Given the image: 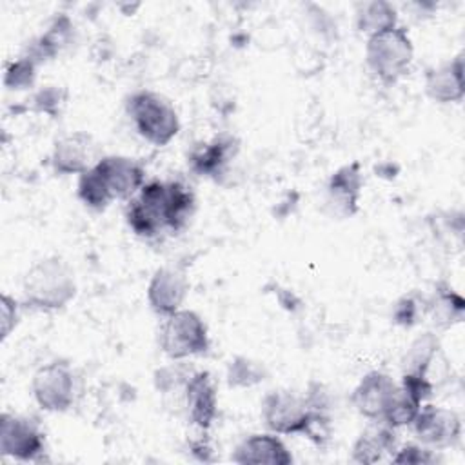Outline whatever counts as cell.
I'll list each match as a JSON object with an SVG mask.
<instances>
[{
    "label": "cell",
    "instance_id": "1",
    "mask_svg": "<svg viewBox=\"0 0 465 465\" xmlns=\"http://www.w3.org/2000/svg\"><path fill=\"white\" fill-rule=\"evenodd\" d=\"M262 420L274 434H302L314 443H323L331 432L327 412L309 407L305 396L292 391H271L262 400Z\"/></svg>",
    "mask_w": 465,
    "mask_h": 465
},
{
    "label": "cell",
    "instance_id": "2",
    "mask_svg": "<svg viewBox=\"0 0 465 465\" xmlns=\"http://www.w3.org/2000/svg\"><path fill=\"white\" fill-rule=\"evenodd\" d=\"M76 289L74 271L60 256H45L35 262L22 280L25 303L38 311L64 309L74 300Z\"/></svg>",
    "mask_w": 465,
    "mask_h": 465
},
{
    "label": "cell",
    "instance_id": "3",
    "mask_svg": "<svg viewBox=\"0 0 465 465\" xmlns=\"http://www.w3.org/2000/svg\"><path fill=\"white\" fill-rule=\"evenodd\" d=\"M127 114L138 134L156 147L167 145L180 131V118L173 104L149 89L134 91L127 98Z\"/></svg>",
    "mask_w": 465,
    "mask_h": 465
},
{
    "label": "cell",
    "instance_id": "4",
    "mask_svg": "<svg viewBox=\"0 0 465 465\" xmlns=\"http://www.w3.org/2000/svg\"><path fill=\"white\" fill-rule=\"evenodd\" d=\"M412 58L414 45L401 25L367 38L365 62L383 84H394L401 78L409 71Z\"/></svg>",
    "mask_w": 465,
    "mask_h": 465
},
{
    "label": "cell",
    "instance_id": "5",
    "mask_svg": "<svg viewBox=\"0 0 465 465\" xmlns=\"http://www.w3.org/2000/svg\"><path fill=\"white\" fill-rule=\"evenodd\" d=\"M158 343L167 358L183 360L205 354L211 340L202 316L191 309H180L165 316L158 332Z\"/></svg>",
    "mask_w": 465,
    "mask_h": 465
},
{
    "label": "cell",
    "instance_id": "6",
    "mask_svg": "<svg viewBox=\"0 0 465 465\" xmlns=\"http://www.w3.org/2000/svg\"><path fill=\"white\" fill-rule=\"evenodd\" d=\"M0 452L18 461H44L45 436L36 420L2 412L0 416Z\"/></svg>",
    "mask_w": 465,
    "mask_h": 465
},
{
    "label": "cell",
    "instance_id": "7",
    "mask_svg": "<svg viewBox=\"0 0 465 465\" xmlns=\"http://www.w3.org/2000/svg\"><path fill=\"white\" fill-rule=\"evenodd\" d=\"M125 222L140 238H154L165 225V182L151 180L125 205Z\"/></svg>",
    "mask_w": 465,
    "mask_h": 465
},
{
    "label": "cell",
    "instance_id": "8",
    "mask_svg": "<svg viewBox=\"0 0 465 465\" xmlns=\"http://www.w3.org/2000/svg\"><path fill=\"white\" fill-rule=\"evenodd\" d=\"M36 405L47 412H65L74 401V374L69 363L54 360L36 369L31 380Z\"/></svg>",
    "mask_w": 465,
    "mask_h": 465
},
{
    "label": "cell",
    "instance_id": "9",
    "mask_svg": "<svg viewBox=\"0 0 465 465\" xmlns=\"http://www.w3.org/2000/svg\"><path fill=\"white\" fill-rule=\"evenodd\" d=\"M416 438L432 450L454 447L461 438V418L456 411L423 403L412 421Z\"/></svg>",
    "mask_w": 465,
    "mask_h": 465
},
{
    "label": "cell",
    "instance_id": "10",
    "mask_svg": "<svg viewBox=\"0 0 465 465\" xmlns=\"http://www.w3.org/2000/svg\"><path fill=\"white\" fill-rule=\"evenodd\" d=\"M189 292V280L180 267H160L149 280L147 303L158 316H169L182 309Z\"/></svg>",
    "mask_w": 465,
    "mask_h": 465
},
{
    "label": "cell",
    "instance_id": "11",
    "mask_svg": "<svg viewBox=\"0 0 465 465\" xmlns=\"http://www.w3.org/2000/svg\"><path fill=\"white\" fill-rule=\"evenodd\" d=\"M182 409L187 420L200 430H207L218 412V392L209 371H194L187 380Z\"/></svg>",
    "mask_w": 465,
    "mask_h": 465
},
{
    "label": "cell",
    "instance_id": "12",
    "mask_svg": "<svg viewBox=\"0 0 465 465\" xmlns=\"http://www.w3.org/2000/svg\"><path fill=\"white\" fill-rule=\"evenodd\" d=\"M104 178L111 196L116 200H131L145 183V169L140 162L122 154L102 156L94 163Z\"/></svg>",
    "mask_w": 465,
    "mask_h": 465
},
{
    "label": "cell",
    "instance_id": "13",
    "mask_svg": "<svg viewBox=\"0 0 465 465\" xmlns=\"http://www.w3.org/2000/svg\"><path fill=\"white\" fill-rule=\"evenodd\" d=\"M98 160L94 140L84 131L58 138L51 153V165L58 174H82Z\"/></svg>",
    "mask_w": 465,
    "mask_h": 465
},
{
    "label": "cell",
    "instance_id": "14",
    "mask_svg": "<svg viewBox=\"0 0 465 465\" xmlns=\"http://www.w3.org/2000/svg\"><path fill=\"white\" fill-rule=\"evenodd\" d=\"M398 383L381 371L367 372L351 394L352 407L367 420H380Z\"/></svg>",
    "mask_w": 465,
    "mask_h": 465
},
{
    "label": "cell",
    "instance_id": "15",
    "mask_svg": "<svg viewBox=\"0 0 465 465\" xmlns=\"http://www.w3.org/2000/svg\"><path fill=\"white\" fill-rule=\"evenodd\" d=\"M232 461L242 465H291L292 454L274 432H258L243 438L234 452Z\"/></svg>",
    "mask_w": 465,
    "mask_h": 465
},
{
    "label": "cell",
    "instance_id": "16",
    "mask_svg": "<svg viewBox=\"0 0 465 465\" xmlns=\"http://www.w3.org/2000/svg\"><path fill=\"white\" fill-rule=\"evenodd\" d=\"M363 187L360 162H352L336 169L327 182V205L338 216H352Z\"/></svg>",
    "mask_w": 465,
    "mask_h": 465
},
{
    "label": "cell",
    "instance_id": "17",
    "mask_svg": "<svg viewBox=\"0 0 465 465\" xmlns=\"http://www.w3.org/2000/svg\"><path fill=\"white\" fill-rule=\"evenodd\" d=\"M425 93L438 104L461 102L465 94L463 85V54L454 56L425 73Z\"/></svg>",
    "mask_w": 465,
    "mask_h": 465
},
{
    "label": "cell",
    "instance_id": "18",
    "mask_svg": "<svg viewBox=\"0 0 465 465\" xmlns=\"http://www.w3.org/2000/svg\"><path fill=\"white\" fill-rule=\"evenodd\" d=\"M238 153V140L231 134H220L213 140L200 143L189 154L191 169L200 176L218 178L225 173L227 165Z\"/></svg>",
    "mask_w": 465,
    "mask_h": 465
},
{
    "label": "cell",
    "instance_id": "19",
    "mask_svg": "<svg viewBox=\"0 0 465 465\" xmlns=\"http://www.w3.org/2000/svg\"><path fill=\"white\" fill-rule=\"evenodd\" d=\"M396 449H398L396 429L376 420V423L363 429L356 438V441L352 443V460L363 465H371V463L381 461L385 456H392Z\"/></svg>",
    "mask_w": 465,
    "mask_h": 465
},
{
    "label": "cell",
    "instance_id": "20",
    "mask_svg": "<svg viewBox=\"0 0 465 465\" xmlns=\"http://www.w3.org/2000/svg\"><path fill=\"white\" fill-rule=\"evenodd\" d=\"M196 209V198L191 187L178 180L165 182V225L167 231H182Z\"/></svg>",
    "mask_w": 465,
    "mask_h": 465
},
{
    "label": "cell",
    "instance_id": "21",
    "mask_svg": "<svg viewBox=\"0 0 465 465\" xmlns=\"http://www.w3.org/2000/svg\"><path fill=\"white\" fill-rule=\"evenodd\" d=\"M465 300L447 283H440L434 294L427 298V312L438 329H449L463 320Z\"/></svg>",
    "mask_w": 465,
    "mask_h": 465
},
{
    "label": "cell",
    "instance_id": "22",
    "mask_svg": "<svg viewBox=\"0 0 465 465\" xmlns=\"http://www.w3.org/2000/svg\"><path fill=\"white\" fill-rule=\"evenodd\" d=\"M398 25V13L391 2L371 0L356 5V29L367 38Z\"/></svg>",
    "mask_w": 465,
    "mask_h": 465
},
{
    "label": "cell",
    "instance_id": "23",
    "mask_svg": "<svg viewBox=\"0 0 465 465\" xmlns=\"http://www.w3.org/2000/svg\"><path fill=\"white\" fill-rule=\"evenodd\" d=\"M440 351V340L434 332H423L412 343L407 347L403 360H401V369L407 374H421L429 376V369L432 361L436 360Z\"/></svg>",
    "mask_w": 465,
    "mask_h": 465
},
{
    "label": "cell",
    "instance_id": "24",
    "mask_svg": "<svg viewBox=\"0 0 465 465\" xmlns=\"http://www.w3.org/2000/svg\"><path fill=\"white\" fill-rule=\"evenodd\" d=\"M76 194L84 205H87L89 209H94V211L107 209L109 203L114 200L94 165L80 174L78 185H76Z\"/></svg>",
    "mask_w": 465,
    "mask_h": 465
},
{
    "label": "cell",
    "instance_id": "25",
    "mask_svg": "<svg viewBox=\"0 0 465 465\" xmlns=\"http://www.w3.org/2000/svg\"><path fill=\"white\" fill-rule=\"evenodd\" d=\"M423 403L416 401L407 391H403L400 385L398 389L394 391L392 398L389 400L380 421L387 423L389 427L392 429H400V427H407V425H412L420 407Z\"/></svg>",
    "mask_w": 465,
    "mask_h": 465
},
{
    "label": "cell",
    "instance_id": "26",
    "mask_svg": "<svg viewBox=\"0 0 465 465\" xmlns=\"http://www.w3.org/2000/svg\"><path fill=\"white\" fill-rule=\"evenodd\" d=\"M265 380V369L262 363L252 361L245 356H236L231 360L227 369L229 387H252Z\"/></svg>",
    "mask_w": 465,
    "mask_h": 465
},
{
    "label": "cell",
    "instance_id": "27",
    "mask_svg": "<svg viewBox=\"0 0 465 465\" xmlns=\"http://www.w3.org/2000/svg\"><path fill=\"white\" fill-rule=\"evenodd\" d=\"M194 371H191L185 363L180 360H174V363L160 367L154 372V385L162 394H176L180 392L183 396L187 380L191 378Z\"/></svg>",
    "mask_w": 465,
    "mask_h": 465
},
{
    "label": "cell",
    "instance_id": "28",
    "mask_svg": "<svg viewBox=\"0 0 465 465\" xmlns=\"http://www.w3.org/2000/svg\"><path fill=\"white\" fill-rule=\"evenodd\" d=\"M36 65L38 64L25 54L9 62L4 71V85L13 91H24L33 87L36 80Z\"/></svg>",
    "mask_w": 465,
    "mask_h": 465
},
{
    "label": "cell",
    "instance_id": "29",
    "mask_svg": "<svg viewBox=\"0 0 465 465\" xmlns=\"http://www.w3.org/2000/svg\"><path fill=\"white\" fill-rule=\"evenodd\" d=\"M425 312H427V298L423 296L420 298L416 294H405L396 302L392 311V320L401 327H412L420 322V318L425 316Z\"/></svg>",
    "mask_w": 465,
    "mask_h": 465
},
{
    "label": "cell",
    "instance_id": "30",
    "mask_svg": "<svg viewBox=\"0 0 465 465\" xmlns=\"http://www.w3.org/2000/svg\"><path fill=\"white\" fill-rule=\"evenodd\" d=\"M67 98V93L64 87L58 85H45L33 96V111L49 114L51 118H56L60 114V109L64 107Z\"/></svg>",
    "mask_w": 465,
    "mask_h": 465
},
{
    "label": "cell",
    "instance_id": "31",
    "mask_svg": "<svg viewBox=\"0 0 465 465\" xmlns=\"http://www.w3.org/2000/svg\"><path fill=\"white\" fill-rule=\"evenodd\" d=\"M392 463H403V465H430L438 461V456L432 449L421 447V445H403L401 449H396V452L391 456Z\"/></svg>",
    "mask_w": 465,
    "mask_h": 465
},
{
    "label": "cell",
    "instance_id": "32",
    "mask_svg": "<svg viewBox=\"0 0 465 465\" xmlns=\"http://www.w3.org/2000/svg\"><path fill=\"white\" fill-rule=\"evenodd\" d=\"M400 387L403 391H407L420 403H425L434 394V383L430 381L429 376H421V374H407V372H403Z\"/></svg>",
    "mask_w": 465,
    "mask_h": 465
},
{
    "label": "cell",
    "instance_id": "33",
    "mask_svg": "<svg viewBox=\"0 0 465 465\" xmlns=\"http://www.w3.org/2000/svg\"><path fill=\"white\" fill-rule=\"evenodd\" d=\"M18 318H20L18 302L9 294H2L0 296V340L2 341H5L9 334L15 331V327L18 325Z\"/></svg>",
    "mask_w": 465,
    "mask_h": 465
},
{
    "label": "cell",
    "instance_id": "34",
    "mask_svg": "<svg viewBox=\"0 0 465 465\" xmlns=\"http://www.w3.org/2000/svg\"><path fill=\"white\" fill-rule=\"evenodd\" d=\"M191 450H193V454L198 458V460H203V461H211L213 458L209 456L211 452H213V449H211V445L205 441V440H194V441H191Z\"/></svg>",
    "mask_w": 465,
    "mask_h": 465
}]
</instances>
